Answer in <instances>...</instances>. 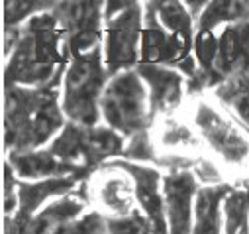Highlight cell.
I'll return each mask as SVG.
<instances>
[{
  "label": "cell",
  "instance_id": "cell-1",
  "mask_svg": "<svg viewBox=\"0 0 249 234\" xmlns=\"http://www.w3.org/2000/svg\"><path fill=\"white\" fill-rule=\"evenodd\" d=\"M8 57L4 85L6 87H53L59 89L61 73L67 63L65 32L53 10L28 20L18 30L6 32Z\"/></svg>",
  "mask_w": 249,
  "mask_h": 234
},
{
  "label": "cell",
  "instance_id": "cell-2",
  "mask_svg": "<svg viewBox=\"0 0 249 234\" xmlns=\"http://www.w3.org/2000/svg\"><path fill=\"white\" fill-rule=\"evenodd\" d=\"M4 98V146L10 154L36 152L67 126L53 87H6Z\"/></svg>",
  "mask_w": 249,
  "mask_h": 234
},
{
  "label": "cell",
  "instance_id": "cell-3",
  "mask_svg": "<svg viewBox=\"0 0 249 234\" xmlns=\"http://www.w3.org/2000/svg\"><path fill=\"white\" fill-rule=\"evenodd\" d=\"M110 73L104 67L100 47L90 53L73 57L63 81V108L65 116L79 126H96L100 116V100Z\"/></svg>",
  "mask_w": 249,
  "mask_h": 234
},
{
  "label": "cell",
  "instance_id": "cell-4",
  "mask_svg": "<svg viewBox=\"0 0 249 234\" xmlns=\"http://www.w3.org/2000/svg\"><path fill=\"white\" fill-rule=\"evenodd\" d=\"M104 120L120 136L130 140L145 134L153 118L151 106H147V91L138 71H124L114 75L100 100Z\"/></svg>",
  "mask_w": 249,
  "mask_h": 234
},
{
  "label": "cell",
  "instance_id": "cell-5",
  "mask_svg": "<svg viewBox=\"0 0 249 234\" xmlns=\"http://www.w3.org/2000/svg\"><path fill=\"white\" fill-rule=\"evenodd\" d=\"M59 161L92 173L94 167L124 154L122 136L110 126L67 124L47 148Z\"/></svg>",
  "mask_w": 249,
  "mask_h": 234
},
{
  "label": "cell",
  "instance_id": "cell-6",
  "mask_svg": "<svg viewBox=\"0 0 249 234\" xmlns=\"http://www.w3.org/2000/svg\"><path fill=\"white\" fill-rule=\"evenodd\" d=\"M143 32H142V53L140 63H153L165 67H177L186 77L195 79L198 75V63L193 59V38L171 34L163 28L157 18L153 2L143 4Z\"/></svg>",
  "mask_w": 249,
  "mask_h": 234
},
{
  "label": "cell",
  "instance_id": "cell-7",
  "mask_svg": "<svg viewBox=\"0 0 249 234\" xmlns=\"http://www.w3.org/2000/svg\"><path fill=\"white\" fill-rule=\"evenodd\" d=\"M195 126L202 140L228 163L243 165L249 159L247 136L220 110L206 100H200L195 108Z\"/></svg>",
  "mask_w": 249,
  "mask_h": 234
},
{
  "label": "cell",
  "instance_id": "cell-8",
  "mask_svg": "<svg viewBox=\"0 0 249 234\" xmlns=\"http://www.w3.org/2000/svg\"><path fill=\"white\" fill-rule=\"evenodd\" d=\"M142 4L132 2L124 12L106 22V69L114 77L124 71H132L138 63V43L143 32Z\"/></svg>",
  "mask_w": 249,
  "mask_h": 234
},
{
  "label": "cell",
  "instance_id": "cell-9",
  "mask_svg": "<svg viewBox=\"0 0 249 234\" xmlns=\"http://www.w3.org/2000/svg\"><path fill=\"white\" fill-rule=\"evenodd\" d=\"M53 14L65 32V45L71 57L100 47L102 2H61L55 4Z\"/></svg>",
  "mask_w": 249,
  "mask_h": 234
},
{
  "label": "cell",
  "instance_id": "cell-10",
  "mask_svg": "<svg viewBox=\"0 0 249 234\" xmlns=\"http://www.w3.org/2000/svg\"><path fill=\"white\" fill-rule=\"evenodd\" d=\"M169 234H193V199L196 179L189 167H171L163 181Z\"/></svg>",
  "mask_w": 249,
  "mask_h": 234
},
{
  "label": "cell",
  "instance_id": "cell-11",
  "mask_svg": "<svg viewBox=\"0 0 249 234\" xmlns=\"http://www.w3.org/2000/svg\"><path fill=\"white\" fill-rule=\"evenodd\" d=\"M106 165L124 169L132 175L136 185V201L143 209L145 216L153 224L155 234H169V222H167V211H165V199L161 195V175L157 169L147 165H138L134 161H108Z\"/></svg>",
  "mask_w": 249,
  "mask_h": 234
},
{
  "label": "cell",
  "instance_id": "cell-12",
  "mask_svg": "<svg viewBox=\"0 0 249 234\" xmlns=\"http://www.w3.org/2000/svg\"><path fill=\"white\" fill-rule=\"evenodd\" d=\"M85 185L81 193L57 197V201L43 207L36 216H32L26 224L10 226L6 224V234H67L69 226L81 218L79 214L85 209Z\"/></svg>",
  "mask_w": 249,
  "mask_h": 234
},
{
  "label": "cell",
  "instance_id": "cell-13",
  "mask_svg": "<svg viewBox=\"0 0 249 234\" xmlns=\"http://www.w3.org/2000/svg\"><path fill=\"white\" fill-rule=\"evenodd\" d=\"M92 199L110 213L108 216H126L134 213L136 185L128 171L106 165L90 185Z\"/></svg>",
  "mask_w": 249,
  "mask_h": 234
},
{
  "label": "cell",
  "instance_id": "cell-14",
  "mask_svg": "<svg viewBox=\"0 0 249 234\" xmlns=\"http://www.w3.org/2000/svg\"><path fill=\"white\" fill-rule=\"evenodd\" d=\"M138 73L151 91L149 106L153 114H171L180 106L184 97V79L178 71L165 65L138 63Z\"/></svg>",
  "mask_w": 249,
  "mask_h": 234
},
{
  "label": "cell",
  "instance_id": "cell-15",
  "mask_svg": "<svg viewBox=\"0 0 249 234\" xmlns=\"http://www.w3.org/2000/svg\"><path fill=\"white\" fill-rule=\"evenodd\" d=\"M85 181L83 177H63V179H43L37 183H18V209L12 218H6V224L20 226L26 224L32 216L39 213V207L51 197H63L77 183Z\"/></svg>",
  "mask_w": 249,
  "mask_h": 234
},
{
  "label": "cell",
  "instance_id": "cell-16",
  "mask_svg": "<svg viewBox=\"0 0 249 234\" xmlns=\"http://www.w3.org/2000/svg\"><path fill=\"white\" fill-rule=\"evenodd\" d=\"M249 67V20L226 26L218 38L216 75L220 85Z\"/></svg>",
  "mask_w": 249,
  "mask_h": 234
},
{
  "label": "cell",
  "instance_id": "cell-17",
  "mask_svg": "<svg viewBox=\"0 0 249 234\" xmlns=\"http://www.w3.org/2000/svg\"><path fill=\"white\" fill-rule=\"evenodd\" d=\"M8 163L12 165L14 173H18L24 179H63V177H83L87 179L90 173L77 169L73 165H67L59 161L49 150L41 152H22V154H10Z\"/></svg>",
  "mask_w": 249,
  "mask_h": 234
},
{
  "label": "cell",
  "instance_id": "cell-18",
  "mask_svg": "<svg viewBox=\"0 0 249 234\" xmlns=\"http://www.w3.org/2000/svg\"><path fill=\"white\" fill-rule=\"evenodd\" d=\"M233 189L226 183L202 187L196 195L193 234H220V207Z\"/></svg>",
  "mask_w": 249,
  "mask_h": 234
},
{
  "label": "cell",
  "instance_id": "cell-19",
  "mask_svg": "<svg viewBox=\"0 0 249 234\" xmlns=\"http://www.w3.org/2000/svg\"><path fill=\"white\" fill-rule=\"evenodd\" d=\"M249 20V2L239 0H216L208 2L198 16V32H212L222 24H239Z\"/></svg>",
  "mask_w": 249,
  "mask_h": 234
},
{
  "label": "cell",
  "instance_id": "cell-20",
  "mask_svg": "<svg viewBox=\"0 0 249 234\" xmlns=\"http://www.w3.org/2000/svg\"><path fill=\"white\" fill-rule=\"evenodd\" d=\"M216 97L228 108H231L239 116V120L249 128V67L218 85Z\"/></svg>",
  "mask_w": 249,
  "mask_h": 234
},
{
  "label": "cell",
  "instance_id": "cell-21",
  "mask_svg": "<svg viewBox=\"0 0 249 234\" xmlns=\"http://www.w3.org/2000/svg\"><path fill=\"white\" fill-rule=\"evenodd\" d=\"M155 12L163 28L171 34H178L184 38H193V20L186 4L180 2H153Z\"/></svg>",
  "mask_w": 249,
  "mask_h": 234
},
{
  "label": "cell",
  "instance_id": "cell-22",
  "mask_svg": "<svg viewBox=\"0 0 249 234\" xmlns=\"http://www.w3.org/2000/svg\"><path fill=\"white\" fill-rule=\"evenodd\" d=\"M224 214H226L224 234H241L243 230H247L249 189H233L224 201Z\"/></svg>",
  "mask_w": 249,
  "mask_h": 234
},
{
  "label": "cell",
  "instance_id": "cell-23",
  "mask_svg": "<svg viewBox=\"0 0 249 234\" xmlns=\"http://www.w3.org/2000/svg\"><path fill=\"white\" fill-rule=\"evenodd\" d=\"M55 8V2H36V0H12L4 4V30H18L22 22Z\"/></svg>",
  "mask_w": 249,
  "mask_h": 234
},
{
  "label": "cell",
  "instance_id": "cell-24",
  "mask_svg": "<svg viewBox=\"0 0 249 234\" xmlns=\"http://www.w3.org/2000/svg\"><path fill=\"white\" fill-rule=\"evenodd\" d=\"M106 228L108 234H155L149 218L138 211L126 216H106Z\"/></svg>",
  "mask_w": 249,
  "mask_h": 234
},
{
  "label": "cell",
  "instance_id": "cell-25",
  "mask_svg": "<svg viewBox=\"0 0 249 234\" xmlns=\"http://www.w3.org/2000/svg\"><path fill=\"white\" fill-rule=\"evenodd\" d=\"M124 157L126 161H155V152H153V144H151V138L149 134H140L136 138H132L130 146L124 150Z\"/></svg>",
  "mask_w": 249,
  "mask_h": 234
},
{
  "label": "cell",
  "instance_id": "cell-26",
  "mask_svg": "<svg viewBox=\"0 0 249 234\" xmlns=\"http://www.w3.org/2000/svg\"><path fill=\"white\" fill-rule=\"evenodd\" d=\"M163 144L165 146H191L193 136L184 126L177 124L175 120H169L163 132Z\"/></svg>",
  "mask_w": 249,
  "mask_h": 234
},
{
  "label": "cell",
  "instance_id": "cell-27",
  "mask_svg": "<svg viewBox=\"0 0 249 234\" xmlns=\"http://www.w3.org/2000/svg\"><path fill=\"white\" fill-rule=\"evenodd\" d=\"M18 209V185L14 181V169L10 163L4 165V213L10 214Z\"/></svg>",
  "mask_w": 249,
  "mask_h": 234
},
{
  "label": "cell",
  "instance_id": "cell-28",
  "mask_svg": "<svg viewBox=\"0 0 249 234\" xmlns=\"http://www.w3.org/2000/svg\"><path fill=\"white\" fill-rule=\"evenodd\" d=\"M241 234H249V228H247V230H243V232H241Z\"/></svg>",
  "mask_w": 249,
  "mask_h": 234
}]
</instances>
